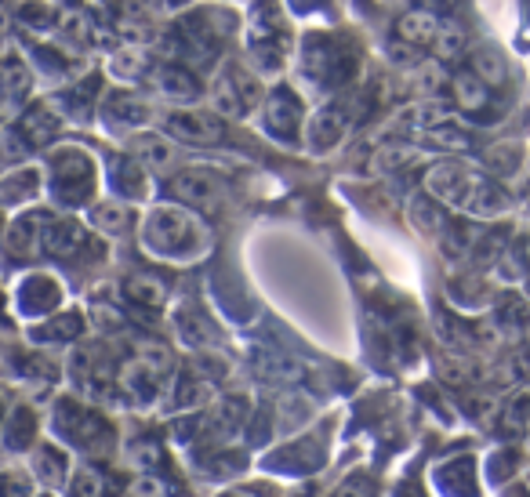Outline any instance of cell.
<instances>
[{"label":"cell","instance_id":"6da1fadb","mask_svg":"<svg viewBox=\"0 0 530 497\" xmlns=\"http://www.w3.org/2000/svg\"><path fill=\"white\" fill-rule=\"evenodd\" d=\"M425 186L436 200L443 204L458 207V211H469V215H501L505 207H509V196L498 182L491 178H483L480 171H469L462 164H440L432 167L429 178H425Z\"/></svg>","mask_w":530,"mask_h":497},{"label":"cell","instance_id":"7a4b0ae2","mask_svg":"<svg viewBox=\"0 0 530 497\" xmlns=\"http://www.w3.org/2000/svg\"><path fill=\"white\" fill-rule=\"evenodd\" d=\"M200 240H204V229L186 211H175V207H160L146 222V244L157 254H171V258L189 254L197 251Z\"/></svg>","mask_w":530,"mask_h":497},{"label":"cell","instance_id":"3957f363","mask_svg":"<svg viewBox=\"0 0 530 497\" xmlns=\"http://www.w3.org/2000/svg\"><path fill=\"white\" fill-rule=\"evenodd\" d=\"M51 175H55V193L66 204H80L84 196L91 193V182H95V167L80 149H62L51 164Z\"/></svg>","mask_w":530,"mask_h":497},{"label":"cell","instance_id":"277c9868","mask_svg":"<svg viewBox=\"0 0 530 497\" xmlns=\"http://www.w3.org/2000/svg\"><path fill=\"white\" fill-rule=\"evenodd\" d=\"M164 131L178 142H193V146H215L226 138V127L222 120L211 117V113H193V109H178V113H167Z\"/></svg>","mask_w":530,"mask_h":497},{"label":"cell","instance_id":"5b68a950","mask_svg":"<svg viewBox=\"0 0 530 497\" xmlns=\"http://www.w3.org/2000/svg\"><path fill=\"white\" fill-rule=\"evenodd\" d=\"M211 95H215V106L222 109V113L244 117L247 109L258 102V84H255V77H247L244 69L229 66V69H222V77L215 80Z\"/></svg>","mask_w":530,"mask_h":497},{"label":"cell","instance_id":"8992f818","mask_svg":"<svg viewBox=\"0 0 530 497\" xmlns=\"http://www.w3.org/2000/svg\"><path fill=\"white\" fill-rule=\"evenodd\" d=\"M171 193H175L182 204L218 211V204L226 200V182L218 175H211V171H182V175L171 178Z\"/></svg>","mask_w":530,"mask_h":497},{"label":"cell","instance_id":"52a82bcc","mask_svg":"<svg viewBox=\"0 0 530 497\" xmlns=\"http://www.w3.org/2000/svg\"><path fill=\"white\" fill-rule=\"evenodd\" d=\"M305 69H309V77L313 80H320V84L334 88V84H345L356 66L342 48H331V44L313 40V44L305 48Z\"/></svg>","mask_w":530,"mask_h":497},{"label":"cell","instance_id":"ba28073f","mask_svg":"<svg viewBox=\"0 0 530 497\" xmlns=\"http://www.w3.org/2000/svg\"><path fill=\"white\" fill-rule=\"evenodd\" d=\"M298 117H302V102H298L291 91H273L269 102H265V127L273 131L276 138H291L298 127Z\"/></svg>","mask_w":530,"mask_h":497},{"label":"cell","instance_id":"9c48e42d","mask_svg":"<svg viewBox=\"0 0 530 497\" xmlns=\"http://www.w3.org/2000/svg\"><path fill=\"white\" fill-rule=\"evenodd\" d=\"M59 429L66 432L77 447H91V443H95V432H99V436H109L106 421H99L95 414H88V410H77L73 403L59 407Z\"/></svg>","mask_w":530,"mask_h":497},{"label":"cell","instance_id":"30bf717a","mask_svg":"<svg viewBox=\"0 0 530 497\" xmlns=\"http://www.w3.org/2000/svg\"><path fill=\"white\" fill-rule=\"evenodd\" d=\"M443 22L436 15H425V11H411L396 22V40L411 44V48H436V37H440Z\"/></svg>","mask_w":530,"mask_h":497},{"label":"cell","instance_id":"8fae6325","mask_svg":"<svg viewBox=\"0 0 530 497\" xmlns=\"http://www.w3.org/2000/svg\"><path fill=\"white\" fill-rule=\"evenodd\" d=\"M353 120H356V113L349 109V102H334V106H327L324 113L313 120V146L316 149L334 146V142L345 135V127L353 124Z\"/></svg>","mask_w":530,"mask_h":497},{"label":"cell","instance_id":"7c38bea8","mask_svg":"<svg viewBox=\"0 0 530 497\" xmlns=\"http://www.w3.org/2000/svg\"><path fill=\"white\" fill-rule=\"evenodd\" d=\"M84 244H88V236H84V229L77 222H51L44 229V247L55 258H73Z\"/></svg>","mask_w":530,"mask_h":497},{"label":"cell","instance_id":"4fadbf2b","mask_svg":"<svg viewBox=\"0 0 530 497\" xmlns=\"http://www.w3.org/2000/svg\"><path fill=\"white\" fill-rule=\"evenodd\" d=\"M19 135L30 142V146H48L51 138L59 135V117L51 113L48 106H33L19 124Z\"/></svg>","mask_w":530,"mask_h":497},{"label":"cell","instance_id":"5bb4252c","mask_svg":"<svg viewBox=\"0 0 530 497\" xmlns=\"http://www.w3.org/2000/svg\"><path fill=\"white\" fill-rule=\"evenodd\" d=\"M153 84L160 88V95L167 98H182V102H189V98L200 95V84L193 77H189L186 69L178 66H160L157 73H153Z\"/></svg>","mask_w":530,"mask_h":497},{"label":"cell","instance_id":"9a60e30c","mask_svg":"<svg viewBox=\"0 0 530 497\" xmlns=\"http://www.w3.org/2000/svg\"><path fill=\"white\" fill-rule=\"evenodd\" d=\"M451 88H454V98H458V106L469 109V113H483V106H491V88L472 69L469 73H458Z\"/></svg>","mask_w":530,"mask_h":497},{"label":"cell","instance_id":"2e32d148","mask_svg":"<svg viewBox=\"0 0 530 497\" xmlns=\"http://www.w3.org/2000/svg\"><path fill=\"white\" fill-rule=\"evenodd\" d=\"M472 73L487 84V88H498V84H505V59L498 55V48H491V44H480V48L472 51Z\"/></svg>","mask_w":530,"mask_h":497},{"label":"cell","instance_id":"e0dca14e","mask_svg":"<svg viewBox=\"0 0 530 497\" xmlns=\"http://www.w3.org/2000/svg\"><path fill=\"white\" fill-rule=\"evenodd\" d=\"M135 156L142 160V164L149 167H167V164H175V146L171 142H164L160 135H142L135 138Z\"/></svg>","mask_w":530,"mask_h":497},{"label":"cell","instance_id":"ac0fdd59","mask_svg":"<svg viewBox=\"0 0 530 497\" xmlns=\"http://www.w3.org/2000/svg\"><path fill=\"white\" fill-rule=\"evenodd\" d=\"M153 109L135 95H113L109 98V117L120 120V124H146Z\"/></svg>","mask_w":530,"mask_h":497},{"label":"cell","instance_id":"d6986e66","mask_svg":"<svg viewBox=\"0 0 530 497\" xmlns=\"http://www.w3.org/2000/svg\"><path fill=\"white\" fill-rule=\"evenodd\" d=\"M124 294H128L135 305H146V309H157V305L164 302V287H160V280H153V276H131V280L124 283Z\"/></svg>","mask_w":530,"mask_h":497},{"label":"cell","instance_id":"ffe728a7","mask_svg":"<svg viewBox=\"0 0 530 497\" xmlns=\"http://www.w3.org/2000/svg\"><path fill=\"white\" fill-rule=\"evenodd\" d=\"M37 240H44V233H40V218H22L8 236V244L15 254H33L37 251Z\"/></svg>","mask_w":530,"mask_h":497},{"label":"cell","instance_id":"44dd1931","mask_svg":"<svg viewBox=\"0 0 530 497\" xmlns=\"http://www.w3.org/2000/svg\"><path fill=\"white\" fill-rule=\"evenodd\" d=\"M26 88H30V77H26V69H22L19 62H8V66L0 69V91H4V95L22 98Z\"/></svg>","mask_w":530,"mask_h":497},{"label":"cell","instance_id":"7402d4cb","mask_svg":"<svg viewBox=\"0 0 530 497\" xmlns=\"http://www.w3.org/2000/svg\"><path fill=\"white\" fill-rule=\"evenodd\" d=\"M37 461H40V465H37V468H40L37 476H40V479H48V483H59L62 472H66V461H62V454H55L51 447H44V450L37 454Z\"/></svg>","mask_w":530,"mask_h":497},{"label":"cell","instance_id":"603a6c76","mask_svg":"<svg viewBox=\"0 0 530 497\" xmlns=\"http://www.w3.org/2000/svg\"><path fill=\"white\" fill-rule=\"evenodd\" d=\"M95 222L113 229V233H120V229L128 225V211H124V207H99V211H95Z\"/></svg>","mask_w":530,"mask_h":497},{"label":"cell","instance_id":"cb8c5ba5","mask_svg":"<svg viewBox=\"0 0 530 497\" xmlns=\"http://www.w3.org/2000/svg\"><path fill=\"white\" fill-rule=\"evenodd\" d=\"M33 436V418L26 414V410H19V425L11 429L8 436V447H26V439Z\"/></svg>","mask_w":530,"mask_h":497}]
</instances>
